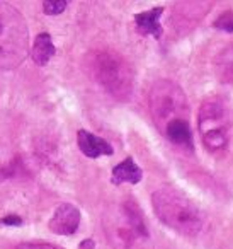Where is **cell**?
<instances>
[{
  "mask_svg": "<svg viewBox=\"0 0 233 249\" xmlns=\"http://www.w3.org/2000/svg\"><path fill=\"white\" fill-rule=\"evenodd\" d=\"M92 77L116 99H130L133 92V72L128 62L116 52L102 50L89 56Z\"/></svg>",
  "mask_w": 233,
  "mask_h": 249,
  "instance_id": "2",
  "label": "cell"
},
{
  "mask_svg": "<svg viewBox=\"0 0 233 249\" xmlns=\"http://www.w3.org/2000/svg\"><path fill=\"white\" fill-rule=\"evenodd\" d=\"M151 205L157 217L179 234L192 237L204 227V213L179 190L160 188L151 196Z\"/></svg>",
  "mask_w": 233,
  "mask_h": 249,
  "instance_id": "1",
  "label": "cell"
},
{
  "mask_svg": "<svg viewBox=\"0 0 233 249\" xmlns=\"http://www.w3.org/2000/svg\"><path fill=\"white\" fill-rule=\"evenodd\" d=\"M80 249H94V241H90V239L83 241L82 244H80Z\"/></svg>",
  "mask_w": 233,
  "mask_h": 249,
  "instance_id": "17",
  "label": "cell"
},
{
  "mask_svg": "<svg viewBox=\"0 0 233 249\" xmlns=\"http://www.w3.org/2000/svg\"><path fill=\"white\" fill-rule=\"evenodd\" d=\"M80 225V210L72 203H63L53 213L50 220L51 232L58 235H72Z\"/></svg>",
  "mask_w": 233,
  "mask_h": 249,
  "instance_id": "6",
  "label": "cell"
},
{
  "mask_svg": "<svg viewBox=\"0 0 233 249\" xmlns=\"http://www.w3.org/2000/svg\"><path fill=\"white\" fill-rule=\"evenodd\" d=\"M17 249H60L53 244H46V242H22L17 246Z\"/></svg>",
  "mask_w": 233,
  "mask_h": 249,
  "instance_id": "15",
  "label": "cell"
},
{
  "mask_svg": "<svg viewBox=\"0 0 233 249\" xmlns=\"http://www.w3.org/2000/svg\"><path fill=\"white\" fill-rule=\"evenodd\" d=\"M56 53V48L53 45V39L48 33H41V35L36 36L34 45H33L31 50V56L34 60L36 65L45 67L46 63L51 60V56Z\"/></svg>",
  "mask_w": 233,
  "mask_h": 249,
  "instance_id": "11",
  "label": "cell"
},
{
  "mask_svg": "<svg viewBox=\"0 0 233 249\" xmlns=\"http://www.w3.org/2000/svg\"><path fill=\"white\" fill-rule=\"evenodd\" d=\"M162 12H164L162 7H155V9H150V11L140 12V14L134 16V22H136L138 31L145 36L160 38L162 36V26H160Z\"/></svg>",
  "mask_w": 233,
  "mask_h": 249,
  "instance_id": "8",
  "label": "cell"
},
{
  "mask_svg": "<svg viewBox=\"0 0 233 249\" xmlns=\"http://www.w3.org/2000/svg\"><path fill=\"white\" fill-rule=\"evenodd\" d=\"M67 9V2L65 0H46L43 4V11L48 16H58L62 14Z\"/></svg>",
  "mask_w": 233,
  "mask_h": 249,
  "instance_id": "14",
  "label": "cell"
},
{
  "mask_svg": "<svg viewBox=\"0 0 233 249\" xmlns=\"http://www.w3.org/2000/svg\"><path fill=\"white\" fill-rule=\"evenodd\" d=\"M199 132L202 135V143L208 150H219L228 143L226 132L225 106L219 99H208L201 104L198 114Z\"/></svg>",
  "mask_w": 233,
  "mask_h": 249,
  "instance_id": "5",
  "label": "cell"
},
{
  "mask_svg": "<svg viewBox=\"0 0 233 249\" xmlns=\"http://www.w3.org/2000/svg\"><path fill=\"white\" fill-rule=\"evenodd\" d=\"M213 26H215L216 29H219V31L233 33V12H230V11L221 12V14L215 19Z\"/></svg>",
  "mask_w": 233,
  "mask_h": 249,
  "instance_id": "13",
  "label": "cell"
},
{
  "mask_svg": "<svg viewBox=\"0 0 233 249\" xmlns=\"http://www.w3.org/2000/svg\"><path fill=\"white\" fill-rule=\"evenodd\" d=\"M141 178H143V171L136 166L133 157H126L123 162H119L113 169V183L114 184H123V183L136 184L141 181Z\"/></svg>",
  "mask_w": 233,
  "mask_h": 249,
  "instance_id": "9",
  "label": "cell"
},
{
  "mask_svg": "<svg viewBox=\"0 0 233 249\" xmlns=\"http://www.w3.org/2000/svg\"><path fill=\"white\" fill-rule=\"evenodd\" d=\"M77 142H79V147L83 156L90 157V159H97L100 156H113L114 152L109 142H106L100 137H96L94 133L87 132V130H79Z\"/></svg>",
  "mask_w": 233,
  "mask_h": 249,
  "instance_id": "7",
  "label": "cell"
},
{
  "mask_svg": "<svg viewBox=\"0 0 233 249\" xmlns=\"http://www.w3.org/2000/svg\"><path fill=\"white\" fill-rule=\"evenodd\" d=\"M216 77L221 84H233V45L226 46L216 56Z\"/></svg>",
  "mask_w": 233,
  "mask_h": 249,
  "instance_id": "12",
  "label": "cell"
},
{
  "mask_svg": "<svg viewBox=\"0 0 233 249\" xmlns=\"http://www.w3.org/2000/svg\"><path fill=\"white\" fill-rule=\"evenodd\" d=\"M28 29L19 11L0 2V67L14 69L28 55Z\"/></svg>",
  "mask_w": 233,
  "mask_h": 249,
  "instance_id": "3",
  "label": "cell"
},
{
  "mask_svg": "<svg viewBox=\"0 0 233 249\" xmlns=\"http://www.w3.org/2000/svg\"><path fill=\"white\" fill-rule=\"evenodd\" d=\"M150 109L160 130L175 120H187L189 103L181 86L172 80H157L150 90Z\"/></svg>",
  "mask_w": 233,
  "mask_h": 249,
  "instance_id": "4",
  "label": "cell"
},
{
  "mask_svg": "<svg viewBox=\"0 0 233 249\" xmlns=\"http://www.w3.org/2000/svg\"><path fill=\"white\" fill-rule=\"evenodd\" d=\"M164 133L172 143H175V145L192 149V132H191V124H189L187 120L172 121L170 124H167V128L164 130Z\"/></svg>",
  "mask_w": 233,
  "mask_h": 249,
  "instance_id": "10",
  "label": "cell"
},
{
  "mask_svg": "<svg viewBox=\"0 0 233 249\" xmlns=\"http://www.w3.org/2000/svg\"><path fill=\"white\" fill-rule=\"evenodd\" d=\"M21 218L16 217V215H9V217H4L2 220H0V224H4V225H19L21 224Z\"/></svg>",
  "mask_w": 233,
  "mask_h": 249,
  "instance_id": "16",
  "label": "cell"
}]
</instances>
